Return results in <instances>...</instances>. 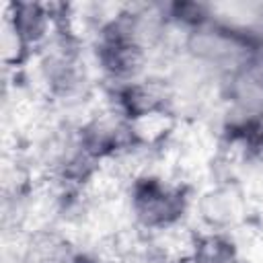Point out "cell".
<instances>
[{"label": "cell", "mask_w": 263, "mask_h": 263, "mask_svg": "<svg viewBox=\"0 0 263 263\" xmlns=\"http://www.w3.org/2000/svg\"><path fill=\"white\" fill-rule=\"evenodd\" d=\"M23 263H80L74 245L58 230H37L23 249Z\"/></svg>", "instance_id": "obj_5"}, {"label": "cell", "mask_w": 263, "mask_h": 263, "mask_svg": "<svg viewBox=\"0 0 263 263\" xmlns=\"http://www.w3.org/2000/svg\"><path fill=\"white\" fill-rule=\"evenodd\" d=\"M187 210V197L181 185L164 181L152 173H140L129 185V212L134 220L154 232L175 228Z\"/></svg>", "instance_id": "obj_1"}, {"label": "cell", "mask_w": 263, "mask_h": 263, "mask_svg": "<svg viewBox=\"0 0 263 263\" xmlns=\"http://www.w3.org/2000/svg\"><path fill=\"white\" fill-rule=\"evenodd\" d=\"M171 101H173V90L166 84V80L154 78V76H150V78L142 76L134 82L119 84L115 88L113 109L121 117H125L134 125H138L146 119L166 115Z\"/></svg>", "instance_id": "obj_3"}, {"label": "cell", "mask_w": 263, "mask_h": 263, "mask_svg": "<svg viewBox=\"0 0 263 263\" xmlns=\"http://www.w3.org/2000/svg\"><path fill=\"white\" fill-rule=\"evenodd\" d=\"M58 16L51 4L41 2H10L6 6V29L29 51L43 47L55 29Z\"/></svg>", "instance_id": "obj_4"}, {"label": "cell", "mask_w": 263, "mask_h": 263, "mask_svg": "<svg viewBox=\"0 0 263 263\" xmlns=\"http://www.w3.org/2000/svg\"><path fill=\"white\" fill-rule=\"evenodd\" d=\"M185 45L199 66H212L232 74L251 62L255 41L238 31L214 25L210 21L197 29H191Z\"/></svg>", "instance_id": "obj_2"}, {"label": "cell", "mask_w": 263, "mask_h": 263, "mask_svg": "<svg viewBox=\"0 0 263 263\" xmlns=\"http://www.w3.org/2000/svg\"><path fill=\"white\" fill-rule=\"evenodd\" d=\"M177 263H193V261H191V259H189V257H185V259H179V261H177Z\"/></svg>", "instance_id": "obj_7"}, {"label": "cell", "mask_w": 263, "mask_h": 263, "mask_svg": "<svg viewBox=\"0 0 263 263\" xmlns=\"http://www.w3.org/2000/svg\"><path fill=\"white\" fill-rule=\"evenodd\" d=\"M199 216L212 228L210 232H222L240 216L238 197L234 195V191H230V187H216L201 195Z\"/></svg>", "instance_id": "obj_6"}]
</instances>
